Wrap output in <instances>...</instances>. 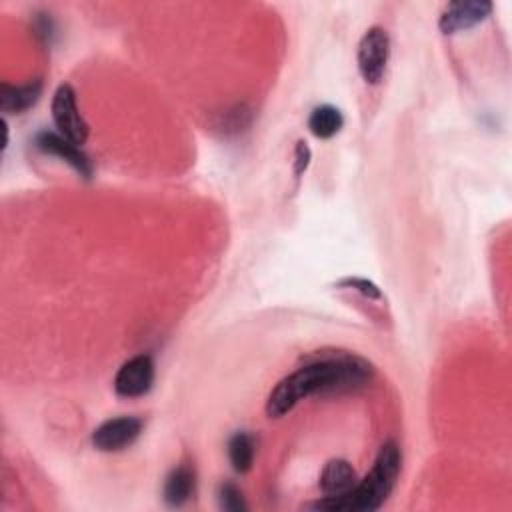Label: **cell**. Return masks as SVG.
Segmentation results:
<instances>
[{
	"mask_svg": "<svg viewBox=\"0 0 512 512\" xmlns=\"http://www.w3.org/2000/svg\"><path fill=\"white\" fill-rule=\"evenodd\" d=\"M372 364L350 352H320L284 376L266 400L270 418L286 416L300 400L314 394L356 392L372 380Z\"/></svg>",
	"mask_w": 512,
	"mask_h": 512,
	"instance_id": "obj_1",
	"label": "cell"
},
{
	"mask_svg": "<svg viewBox=\"0 0 512 512\" xmlns=\"http://www.w3.org/2000/svg\"><path fill=\"white\" fill-rule=\"evenodd\" d=\"M400 464H402V454L400 448L394 440H386L378 456L368 470V474L356 482V486L342 498L338 500H328L322 498L314 504H308V508L314 510H346V512H372L378 510L386 498L392 494L396 480L400 476Z\"/></svg>",
	"mask_w": 512,
	"mask_h": 512,
	"instance_id": "obj_2",
	"label": "cell"
},
{
	"mask_svg": "<svg viewBox=\"0 0 512 512\" xmlns=\"http://www.w3.org/2000/svg\"><path fill=\"white\" fill-rule=\"evenodd\" d=\"M358 70L366 84H380L388 58H390V36L382 26H372L364 32L358 42Z\"/></svg>",
	"mask_w": 512,
	"mask_h": 512,
	"instance_id": "obj_3",
	"label": "cell"
},
{
	"mask_svg": "<svg viewBox=\"0 0 512 512\" xmlns=\"http://www.w3.org/2000/svg\"><path fill=\"white\" fill-rule=\"evenodd\" d=\"M52 120L58 132L74 144H84L88 138V124L78 112L76 92L70 84H60L52 96Z\"/></svg>",
	"mask_w": 512,
	"mask_h": 512,
	"instance_id": "obj_4",
	"label": "cell"
},
{
	"mask_svg": "<svg viewBox=\"0 0 512 512\" xmlns=\"http://www.w3.org/2000/svg\"><path fill=\"white\" fill-rule=\"evenodd\" d=\"M154 360L148 354L128 358L114 376V390L122 398H138L150 392L154 384Z\"/></svg>",
	"mask_w": 512,
	"mask_h": 512,
	"instance_id": "obj_5",
	"label": "cell"
},
{
	"mask_svg": "<svg viewBox=\"0 0 512 512\" xmlns=\"http://www.w3.org/2000/svg\"><path fill=\"white\" fill-rule=\"evenodd\" d=\"M142 434V420L136 416H116L92 432V444L100 452H120L132 446Z\"/></svg>",
	"mask_w": 512,
	"mask_h": 512,
	"instance_id": "obj_6",
	"label": "cell"
},
{
	"mask_svg": "<svg viewBox=\"0 0 512 512\" xmlns=\"http://www.w3.org/2000/svg\"><path fill=\"white\" fill-rule=\"evenodd\" d=\"M492 14V2L488 0H460L450 2L438 20L442 34H456L484 22Z\"/></svg>",
	"mask_w": 512,
	"mask_h": 512,
	"instance_id": "obj_7",
	"label": "cell"
},
{
	"mask_svg": "<svg viewBox=\"0 0 512 512\" xmlns=\"http://www.w3.org/2000/svg\"><path fill=\"white\" fill-rule=\"evenodd\" d=\"M34 144L38 150H42L44 154H52L62 158L66 164H70L80 176L90 178L92 176V162L88 160V156L82 152V148L74 142H70L68 138H64L60 132H52V130H42L36 134Z\"/></svg>",
	"mask_w": 512,
	"mask_h": 512,
	"instance_id": "obj_8",
	"label": "cell"
},
{
	"mask_svg": "<svg viewBox=\"0 0 512 512\" xmlns=\"http://www.w3.org/2000/svg\"><path fill=\"white\" fill-rule=\"evenodd\" d=\"M356 482H358V478H356L352 464L344 458H332L324 464L318 484L324 494L322 498L338 500V498L346 496L356 486Z\"/></svg>",
	"mask_w": 512,
	"mask_h": 512,
	"instance_id": "obj_9",
	"label": "cell"
},
{
	"mask_svg": "<svg viewBox=\"0 0 512 512\" xmlns=\"http://www.w3.org/2000/svg\"><path fill=\"white\" fill-rule=\"evenodd\" d=\"M42 94V82L30 80L26 84H2L0 86V108L6 114H20L32 108Z\"/></svg>",
	"mask_w": 512,
	"mask_h": 512,
	"instance_id": "obj_10",
	"label": "cell"
},
{
	"mask_svg": "<svg viewBox=\"0 0 512 512\" xmlns=\"http://www.w3.org/2000/svg\"><path fill=\"white\" fill-rule=\"evenodd\" d=\"M196 488V472L194 468L180 464L170 470V474L164 480V500L168 506H182L188 502Z\"/></svg>",
	"mask_w": 512,
	"mask_h": 512,
	"instance_id": "obj_11",
	"label": "cell"
},
{
	"mask_svg": "<svg viewBox=\"0 0 512 512\" xmlns=\"http://www.w3.org/2000/svg\"><path fill=\"white\" fill-rule=\"evenodd\" d=\"M342 126H344V116L332 104L316 106L308 116V128L320 140H328L336 136L342 130Z\"/></svg>",
	"mask_w": 512,
	"mask_h": 512,
	"instance_id": "obj_12",
	"label": "cell"
},
{
	"mask_svg": "<svg viewBox=\"0 0 512 512\" xmlns=\"http://www.w3.org/2000/svg\"><path fill=\"white\" fill-rule=\"evenodd\" d=\"M254 438L248 432H234L228 440V460L240 474L248 472L254 462Z\"/></svg>",
	"mask_w": 512,
	"mask_h": 512,
	"instance_id": "obj_13",
	"label": "cell"
},
{
	"mask_svg": "<svg viewBox=\"0 0 512 512\" xmlns=\"http://www.w3.org/2000/svg\"><path fill=\"white\" fill-rule=\"evenodd\" d=\"M218 504H220L222 510H228V512H244L248 508L240 488L234 482L220 484V488H218Z\"/></svg>",
	"mask_w": 512,
	"mask_h": 512,
	"instance_id": "obj_14",
	"label": "cell"
},
{
	"mask_svg": "<svg viewBox=\"0 0 512 512\" xmlns=\"http://www.w3.org/2000/svg\"><path fill=\"white\" fill-rule=\"evenodd\" d=\"M342 286H350L352 290H358L360 294H364L366 298H382V292L378 290V286L376 284H372L370 280H366V278H344L342 282H340Z\"/></svg>",
	"mask_w": 512,
	"mask_h": 512,
	"instance_id": "obj_15",
	"label": "cell"
},
{
	"mask_svg": "<svg viewBox=\"0 0 512 512\" xmlns=\"http://www.w3.org/2000/svg\"><path fill=\"white\" fill-rule=\"evenodd\" d=\"M294 174L296 176H300L306 168H308V164H310V158H312V152H310V148H308V144L304 142V140H298V144H296V152H294Z\"/></svg>",
	"mask_w": 512,
	"mask_h": 512,
	"instance_id": "obj_16",
	"label": "cell"
}]
</instances>
